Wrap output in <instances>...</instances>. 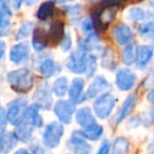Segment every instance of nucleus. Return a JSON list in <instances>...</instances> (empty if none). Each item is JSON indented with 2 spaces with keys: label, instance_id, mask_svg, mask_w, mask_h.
I'll list each match as a JSON object with an SVG mask.
<instances>
[{
  "label": "nucleus",
  "instance_id": "obj_1",
  "mask_svg": "<svg viewBox=\"0 0 154 154\" xmlns=\"http://www.w3.org/2000/svg\"><path fill=\"white\" fill-rule=\"evenodd\" d=\"M120 0H101L94 9L92 20L95 29L105 31L114 21L118 9H120Z\"/></svg>",
  "mask_w": 154,
  "mask_h": 154
},
{
  "label": "nucleus",
  "instance_id": "obj_2",
  "mask_svg": "<svg viewBox=\"0 0 154 154\" xmlns=\"http://www.w3.org/2000/svg\"><path fill=\"white\" fill-rule=\"evenodd\" d=\"M7 82L16 93L26 94L34 87V75L29 69H17L8 73Z\"/></svg>",
  "mask_w": 154,
  "mask_h": 154
},
{
  "label": "nucleus",
  "instance_id": "obj_3",
  "mask_svg": "<svg viewBox=\"0 0 154 154\" xmlns=\"http://www.w3.org/2000/svg\"><path fill=\"white\" fill-rule=\"evenodd\" d=\"M117 103V98L113 94L106 92L99 95L93 101V113L99 119H107L113 113Z\"/></svg>",
  "mask_w": 154,
  "mask_h": 154
},
{
  "label": "nucleus",
  "instance_id": "obj_4",
  "mask_svg": "<svg viewBox=\"0 0 154 154\" xmlns=\"http://www.w3.org/2000/svg\"><path fill=\"white\" fill-rule=\"evenodd\" d=\"M64 127L60 122H51L42 132V145L47 149H56L61 143Z\"/></svg>",
  "mask_w": 154,
  "mask_h": 154
},
{
  "label": "nucleus",
  "instance_id": "obj_5",
  "mask_svg": "<svg viewBox=\"0 0 154 154\" xmlns=\"http://www.w3.org/2000/svg\"><path fill=\"white\" fill-rule=\"evenodd\" d=\"M52 88L47 80L41 82L37 85L35 92L33 94V105H35L39 110L48 111L53 106V97H52Z\"/></svg>",
  "mask_w": 154,
  "mask_h": 154
},
{
  "label": "nucleus",
  "instance_id": "obj_6",
  "mask_svg": "<svg viewBox=\"0 0 154 154\" xmlns=\"http://www.w3.org/2000/svg\"><path fill=\"white\" fill-rule=\"evenodd\" d=\"M88 57L89 54L80 49L73 51L69 55L66 62V66L70 72L74 74H86L87 66H88Z\"/></svg>",
  "mask_w": 154,
  "mask_h": 154
},
{
  "label": "nucleus",
  "instance_id": "obj_7",
  "mask_svg": "<svg viewBox=\"0 0 154 154\" xmlns=\"http://www.w3.org/2000/svg\"><path fill=\"white\" fill-rule=\"evenodd\" d=\"M26 106H28V100L24 97H17L8 103L5 114L9 124L16 127L22 122V115Z\"/></svg>",
  "mask_w": 154,
  "mask_h": 154
},
{
  "label": "nucleus",
  "instance_id": "obj_8",
  "mask_svg": "<svg viewBox=\"0 0 154 154\" xmlns=\"http://www.w3.org/2000/svg\"><path fill=\"white\" fill-rule=\"evenodd\" d=\"M76 111V105L73 103L71 100L66 99H60L56 101L53 106V112L57 117L58 122L62 125H70L72 122L73 116Z\"/></svg>",
  "mask_w": 154,
  "mask_h": 154
},
{
  "label": "nucleus",
  "instance_id": "obj_9",
  "mask_svg": "<svg viewBox=\"0 0 154 154\" xmlns=\"http://www.w3.org/2000/svg\"><path fill=\"white\" fill-rule=\"evenodd\" d=\"M68 146L74 154H92V146L88 143V139L80 130L73 131Z\"/></svg>",
  "mask_w": 154,
  "mask_h": 154
},
{
  "label": "nucleus",
  "instance_id": "obj_10",
  "mask_svg": "<svg viewBox=\"0 0 154 154\" xmlns=\"http://www.w3.org/2000/svg\"><path fill=\"white\" fill-rule=\"evenodd\" d=\"M137 76L132 70L128 68L119 69L115 75V85L118 90L122 92L131 91L136 85Z\"/></svg>",
  "mask_w": 154,
  "mask_h": 154
},
{
  "label": "nucleus",
  "instance_id": "obj_11",
  "mask_svg": "<svg viewBox=\"0 0 154 154\" xmlns=\"http://www.w3.org/2000/svg\"><path fill=\"white\" fill-rule=\"evenodd\" d=\"M85 86H86V82L84 78L82 77L73 78L71 84L69 85V100H71L75 105H78V103H82L85 100H87L86 93H84Z\"/></svg>",
  "mask_w": 154,
  "mask_h": 154
},
{
  "label": "nucleus",
  "instance_id": "obj_12",
  "mask_svg": "<svg viewBox=\"0 0 154 154\" xmlns=\"http://www.w3.org/2000/svg\"><path fill=\"white\" fill-rule=\"evenodd\" d=\"M12 17H13V12L8 1L0 0V37L8 36L10 34Z\"/></svg>",
  "mask_w": 154,
  "mask_h": 154
},
{
  "label": "nucleus",
  "instance_id": "obj_13",
  "mask_svg": "<svg viewBox=\"0 0 154 154\" xmlns=\"http://www.w3.org/2000/svg\"><path fill=\"white\" fill-rule=\"evenodd\" d=\"M31 54V48L26 41H21L14 45L10 50L9 58L14 64H22L28 61Z\"/></svg>",
  "mask_w": 154,
  "mask_h": 154
},
{
  "label": "nucleus",
  "instance_id": "obj_14",
  "mask_svg": "<svg viewBox=\"0 0 154 154\" xmlns=\"http://www.w3.org/2000/svg\"><path fill=\"white\" fill-rule=\"evenodd\" d=\"M111 88V85L107 80L105 76H96L89 86L88 90L86 92V98L88 99H95L99 95L103 94Z\"/></svg>",
  "mask_w": 154,
  "mask_h": 154
},
{
  "label": "nucleus",
  "instance_id": "obj_15",
  "mask_svg": "<svg viewBox=\"0 0 154 154\" xmlns=\"http://www.w3.org/2000/svg\"><path fill=\"white\" fill-rule=\"evenodd\" d=\"M112 36L113 39L115 40V42L118 45H129L130 42H132L133 39V31L128 24L126 23H118L112 30Z\"/></svg>",
  "mask_w": 154,
  "mask_h": 154
},
{
  "label": "nucleus",
  "instance_id": "obj_16",
  "mask_svg": "<svg viewBox=\"0 0 154 154\" xmlns=\"http://www.w3.org/2000/svg\"><path fill=\"white\" fill-rule=\"evenodd\" d=\"M154 56V45H137V53L135 66L139 70L146 69Z\"/></svg>",
  "mask_w": 154,
  "mask_h": 154
},
{
  "label": "nucleus",
  "instance_id": "obj_17",
  "mask_svg": "<svg viewBox=\"0 0 154 154\" xmlns=\"http://www.w3.org/2000/svg\"><path fill=\"white\" fill-rule=\"evenodd\" d=\"M18 138L15 132L1 130L0 131V154H8L12 152L18 145Z\"/></svg>",
  "mask_w": 154,
  "mask_h": 154
},
{
  "label": "nucleus",
  "instance_id": "obj_18",
  "mask_svg": "<svg viewBox=\"0 0 154 154\" xmlns=\"http://www.w3.org/2000/svg\"><path fill=\"white\" fill-rule=\"evenodd\" d=\"M38 72L45 78H51L61 72V66L51 57L42 59L38 64Z\"/></svg>",
  "mask_w": 154,
  "mask_h": 154
},
{
  "label": "nucleus",
  "instance_id": "obj_19",
  "mask_svg": "<svg viewBox=\"0 0 154 154\" xmlns=\"http://www.w3.org/2000/svg\"><path fill=\"white\" fill-rule=\"evenodd\" d=\"M136 99H137V94L135 92L131 93L126 99L122 103L120 109L118 110L117 114L115 116V125H119L120 122H122L129 115L131 114L132 110L134 109L135 103H136Z\"/></svg>",
  "mask_w": 154,
  "mask_h": 154
},
{
  "label": "nucleus",
  "instance_id": "obj_20",
  "mask_svg": "<svg viewBox=\"0 0 154 154\" xmlns=\"http://www.w3.org/2000/svg\"><path fill=\"white\" fill-rule=\"evenodd\" d=\"M78 49L82 50V51L87 52V53L100 50L101 49L100 37H99L98 33L96 31H93V32L87 34L84 39L79 40V42H78Z\"/></svg>",
  "mask_w": 154,
  "mask_h": 154
},
{
  "label": "nucleus",
  "instance_id": "obj_21",
  "mask_svg": "<svg viewBox=\"0 0 154 154\" xmlns=\"http://www.w3.org/2000/svg\"><path fill=\"white\" fill-rule=\"evenodd\" d=\"M33 38H32V47L36 52H41L48 48L50 45L48 31H45L41 26H36L33 30Z\"/></svg>",
  "mask_w": 154,
  "mask_h": 154
},
{
  "label": "nucleus",
  "instance_id": "obj_22",
  "mask_svg": "<svg viewBox=\"0 0 154 154\" xmlns=\"http://www.w3.org/2000/svg\"><path fill=\"white\" fill-rule=\"evenodd\" d=\"M22 120L32 125L34 128H41L43 126V117L39 113V109L35 105H28L23 111Z\"/></svg>",
  "mask_w": 154,
  "mask_h": 154
},
{
  "label": "nucleus",
  "instance_id": "obj_23",
  "mask_svg": "<svg viewBox=\"0 0 154 154\" xmlns=\"http://www.w3.org/2000/svg\"><path fill=\"white\" fill-rule=\"evenodd\" d=\"M75 122L78 126H80L82 129L86 127L90 126V125L96 122L95 119V115L93 113V110L89 107H82L79 109H77L75 111Z\"/></svg>",
  "mask_w": 154,
  "mask_h": 154
},
{
  "label": "nucleus",
  "instance_id": "obj_24",
  "mask_svg": "<svg viewBox=\"0 0 154 154\" xmlns=\"http://www.w3.org/2000/svg\"><path fill=\"white\" fill-rule=\"evenodd\" d=\"M125 17L127 20L132 22H147L153 18V14L141 8H130L125 13Z\"/></svg>",
  "mask_w": 154,
  "mask_h": 154
},
{
  "label": "nucleus",
  "instance_id": "obj_25",
  "mask_svg": "<svg viewBox=\"0 0 154 154\" xmlns=\"http://www.w3.org/2000/svg\"><path fill=\"white\" fill-rule=\"evenodd\" d=\"M64 24L60 20H55L51 23L49 30H48V36H49L50 45H58L64 36Z\"/></svg>",
  "mask_w": 154,
  "mask_h": 154
},
{
  "label": "nucleus",
  "instance_id": "obj_26",
  "mask_svg": "<svg viewBox=\"0 0 154 154\" xmlns=\"http://www.w3.org/2000/svg\"><path fill=\"white\" fill-rule=\"evenodd\" d=\"M34 127L29 122L22 120L20 124H18L15 127V134L17 136L18 140L21 141L23 143H30L33 138V134H34Z\"/></svg>",
  "mask_w": 154,
  "mask_h": 154
},
{
  "label": "nucleus",
  "instance_id": "obj_27",
  "mask_svg": "<svg viewBox=\"0 0 154 154\" xmlns=\"http://www.w3.org/2000/svg\"><path fill=\"white\" fill-rule=\"evenodd\" d=\"M100 62L103 68L107 69L109 71H113L117 66V61H116V55L115 52L112 48L105 47L101 51V57Z\"/></svg>",
  "mask_w": 154,
  "mask_h": 154
},
{
  "label": "nucleus",
  "instance_id": "obj_28",
  "mask_svg": "<svg viewBox=\"0 0 154 154\" xmlns=\"http://www.w3.org/2000/svg\"><path fill=\"white\" fill-rule=\"evenodd\" d=\"M82 134L85 135L88 140L90 141H97L98 139L101 138L103 134V127L101 125L94 122V124L90 125V126L86 127L82 129Z\"/></svg>",
  "mask_w": 154,
  "mask_h": 154
},
{
  "label": "nucleus",
  "instance_id": "obj_29",
  "mask_svg": "<svg viewBox=\"0 0 154 154\" xmlns=\"http://www.w3.org/2000/svg\"><path fill=\"white\" fill-rule=\"evenodd\" d=\"M136 53H137V45H135L134 42H130L129 45H125V48L122 51V63L126 64V66L135 64Z\"/></svg>",
  "mask_w": 154,
  "mask_h": 154
},
{
  "label": "nucleus",
  "instance_id": "obj_30",
  "mask_svg": "<svg viewBox=\"0 0 154 154\" xmlns=\"http://www.w3.org/2000/svg\"><path fill=\"white\" fill-rule=\"evenodd\" d=\"M69 80L66 76H60L57 77L55 80H54L53 85H52V91L57 97L61 98L66 94H68L69 90Z\"/></svg>",
  "mask_w": 154,
  "mask_h": 154
},
{
  "label": "nucleus",
  "instance_id": "obj_31",
  "mask_svg": "<svg viewBox=\"0 0 154 154\" xmlns=\"http://www.w3.org/2000/svg\"><path fill=\"white\" fill-rule=\"evenodd\" d=\"M55 11V3L53 1H45L38 8L36 13V17L41 21H47L50 18L53 17Z\"/></svg>",
  "mask_w": 154,
  "mask_h": 154
},
{
  "label": "nucleus",
  "instance_id": "obj_32",
  "mask_svg": "<svg viewBox=\"0 0 154 154\" xmlns=\"http://www.w3.org/2000/svg\"><path fill=\"white\" fill-rule=\"evenodd\" d=\"M130 150V143L124 136H119L114 140L110 154H128Z\"/></svg>",
  "mask_w": 154,
  "mask_h": 154
},
{
  "label": "nucleus",
  "instance_id": "obj_33",
  "mask_svg": "<svg viewBox=\"0 0 154 154\" xmlns=\"http://www.w3.org/2000/svg\"><path fill=\"white\" fill-rule=\"evenodd\" d=\"M33 30H34V23L32 21L22 22L15 34V40L19 42V41L26 39L33 33Z\"/></svg>",
  "mask_w": 154,
  "mask_h": 154
},
{
  "label": "nucleus",
  "instance_id": "obj_34",
  "mask_svg": "<svg viewBox=\"0 0 154 154\" xmlns=\"http://www.w3.org/2000/svg\"><path fill=\"white\" fill-rule=\"evenodd\" d=\"M139 35L143 39L148 41H154V31L151 26V22L147 21L139 28Z\"/></svg>",
  "mask_w": 154,
  "mask_h": 154
},
{
  "label": "nucleus",
  "instance_id": "obj_35",
  "mask_svg": "<svg viewBox=\"0 0 154 154\" xmlns=\"http://www.w3.org/2000/svg\"><path fill=\"white\" fill-rule=\"evenodd\" d=\"M97 70V56L94 54H89L88 66H87L86 74L88 77H93Z\"/></svg>",
  "mask_w": 154,
  "mask_h": 154
},
{
  "label": "nucleus",
  "instance_id": "obj_36",
  "mask_svg": "<svg viewBox=\"0 0 154 154\" xmlns=\"http://www.w3.org/2000/svg\"><path fill=\"white\" fill-rule=\"evenodd\" d=\"M59 45L63 52L71 51L72 45H73V40H72V37H71V35L69 34V33H66V34H64L63 38H62L61 41H60Z\"/></svg>",
  "mask_w": 154,
  "mask_h": 154
},
{
  "label": "nucleus",
  "instance_id": "obj_37",
  "mask_svg": "<svg viewBox=\"0 0 154 154\" xmlns=\"http://www.w3.org/2000/svg\"><path fill=\"white\" fill-rule=\"evenodd\" d=\"M82 31L85 33V34H89V33L93 32L95 29L94 23H93V20L91 17H86L84 18V20L82 21Z\"/></svg>",
  "mask_w": 154,
  "mask_h": 154
},
{
  "label": "nucleus",
  "instance_id": "obj_38",
  "mask_svg": "<svg viewBox=\"0 0 154 154\" xmlns=\"http://www.w3.org/2000/svg\"><path fill=\"white\" fill-rule=\"evenodd\" d=\"M141 124H143V119L140 117V116H133L131 117L130 119L127 120V124H126V128L128 130H133V129L137 128L139 127Z\"/></svg>",
  "mask_w": 154,
  "mask_h": 154
},
{
  "label": "nucleus",
  "instance_id": "obj_39",
  "mask_svg": "<svg viewBox=\"0 0 154 154\" xmlns=\"http://www.w3.org/2000/svg\"><path fill=\"white\" fill-rule=\"evenodd\" d=\"M66 11L68 12L69 16H71V17H78L80 15V13H82V5H69V7H66Z\"/></svg>",
  "mask_w": 154,
  "mask_h": 154
},
{
  "label": "nucleus",
  "instance_id": "obj_40",
  "mask_svg": "<svg viewBox=\"0 0 154 154\" xmlns=\"http://www.w3.org/2000/svg\"><path fill=\"white\" fill-rule=\"evenodd\" d=\"M110 150H111V143L108 139H103L101 141L100 146H99L98 150H97L96 154H110Z\"/></svg>",
  "mask_w": 154,
  "mask_h": 154
},
{
  "label": "nucleus",
  "instance_id": "obj_41",
  "mask_svg": "<svg viewBox=\"0 0 154 154\" xmlns=\"http://www.w3.org/2000/svg\"><path fill=\"white\" fill-rule=\"evenodd\" d=\"M9 124L7 118V114H5V110H1L0 111V131L1 130H5V127Z\"/></svg>",
  "mask_w": 154,
  "mask_h": 154
},
{
  "label": "nucleus",
  "instance_id": "obj_42",
  "mask_svg": "<svg viewBox=\"0 0 154 154\" xmlns=\"http://www.w3.org/2000/svg\"><path fill=\"white\" fill-rule=\"evenodd\" d=\"M153 86H154V72H151L146 77V79L143 80V87L146 89H149L152 88Z\"/></svg>",
  "mask_w": 154,
  "mask_h": 154
},
{
  "label": "nucleus",
  "instance_id": "obj_43",
  "mask_svg": "<svg viewBox=\"0 0 154 154\" xmlns=\"http://www.w3.org/2000/svg\"><path fill=\"white\" fill-rule=\"evenodd\" d=\"M7 1L10 5V7L14 10H20L22 3H23V0H7Z\"/></svg>",
  "mask_w": 154,
  "mask_h": 154
},
{
  "label": "nucleus",
  "instance_id": "obj_44",
  "mask_svg": "<svg viewBox=\"0 0 154 154\" xmlns=\"http://www.w3.org/2000/svg\"><path fill=\"white\" fill-rule=\"evenodd\" d=\"M5 52H7V43L0 39V61L3 59V57H5Z\"/></svg>",
  "mask_w": 154,
  "mask_h": 154
},
{
  "label": "nucleus",
  "instance_id": "obj_45",
  "mask_svg": "<svg viewBox=\"0 0 154 154\" xmlns=\"http://www.w3.org/2000/svg\"><path fill=\"white\" fill-rule=\"evenodd\" d=\"M146 122H148L150 125L154 124V109L150 110V111L148 112L147 117H146V118H145V120H143V124H145Z\"/></svg>",
  "mask_w": 154,
  "mask_h": 154
},
{
  "label": "nucleus",
  "instance_id": "obj_46",
  "mask_svg": "<svg viewBox=\"0 0 154 154\" xmlns=\"http://www.w3.org/2000/svg\"><path fill=\"white\" fill-rule=\"evenodd\" d=\"M32 154H47V153H45V149H43L42 147L36 145V146H35V148H33Z\"/></svg>",
  "mask_w": 154,
  "mask_h": 154
},
{
  "label": "nucleus",
  "instance_id": "obj_47",
  "mask_svg": "<svg viewBox=\"0 0 154 154\" xmlns=\"http://www.w3.org/2000/svg\"><path fill=\"white\" fill-rule=\"evenodd\" d=\"M147 100L149 101L151 105L154 106V89H152V90L147 94Z\"/></svg>",
  "mask_w": 154,
  "mask_h": 154
},
{
  "label": "nucleus",
  "instance_id": "obj_48",
  "mask_svg": "<svg viewBox=\"0 0 154 154\" xmlns=\"http://www.w3.org/2000/svg\"><path fill=\"white\" fill-rule=\"evenodd\" d=\"M54 3H58V5H68V3L74 2L75 0H51Z\"/></svg>",
  "mask_w": 154,
  "mask_h": 154
},
{
  "label": "nucleus",
  "instance_id": "obj_49",
  "mask_svg": "<svg viewBox=\"0 0 154 154\" xmlns=\"http://www.w3.org/2000/svg\"><path fill=\"white\" fill-rule=\"evenodd\" d=\"M13 154H32V152H30L26 149H23V148H20V149L16 150Z\"/></svg>",
  "mask_w": 154,
  "mask_h": 154
},
{
  "label": "nucleus",
  "instance_id": "obj_50",
  "mask_svg": "<svg viewBox=\"0 0 154 154\" xmlns=\"http://www.w3.org/2000/svg\"><path fill=\"white\" fill-rule=\"evenodd\" d=\"M24 2H26V5H29V7H31V5H36L37 2H38L39 0H23Z\"/></svg>",
  "mask_w": 154,
  "mask_h": 154
},
{
  "label": "nucleus",
  "instance_id": "obj_51",
  "mask_svg": "<svg viewBox=\"0 0 154 154\" xmlns=\"http://www.w3.org/2000/svg\"><path fill=\"white\" fill-rule=\"evenodd\" d=\"M150 5H151L152 10L154 11V0H150Z\"/></svg>",
  "mask_w": 154,
  "mask_h": 154
},
{
  "label": "nucleus",
  "instance_id": "obj_52",
  "mask_svg": "<svg viewBox=\"0 0 154 154\" xmlns=\"http://www.w3.org/2000/svg\"><path fill=\"white\" fill-rule=\"evenodd\" d=\"M150 22H151V26H152V29H153V31H154V17L150 20Z\"/></svg>",
  "mask_w": 154,
  "mask_h": 154
},
{
  "label": "nucleus",
  "instance_id": "obj_53",
  "mask_svg": "<svg viewBox=\"0 0 154 154\" xmlns=\"http://www.w3.org/2000/svg\"><path fill=\"white\" fill-rule=\"evenodd\" d=\"M1 110H2V107H1V106H0V111H1Z\"/></svg>",
  "mask_w": 154,
  "mask_h": 154
},
{
  "label": "nucleus",
  "instance_id": "obj_54",
  "mask_svg": "<svg viewBox=\"0 0 154 154\" xmlns=\"http://www.w3.org/2000/svg\"><path fill=\"white\" fill-rule=\"evenodd\" d=\"M153 143H154V141H153Z\"/></svg>",
  "mask_w": 154,
  "mask_h": 154
},
{
  "label": "nucleus",
  "instance_id": "obj_55",
  "mask_svg": "<svg viewBox=\"0 0 154 154\" xmlns=\"http://www.w3.org/2000/svg\"><path fill=\"white\" fill-rule=\"evenodd\" d=\"M152 154H154V153H152Z\"/></svg>",
  "mask_w": 154,
  "mask_h": 154
},
{
  "label": "nucleus",
  "instance_id": "obj_56",
  "mask_svg": "<svg viewBox=\"0 0 154 154\" xmlns=\"http://www.w3.org/2000/svg\"><path fill=\"white\" fill-rule=\"evenodd\" d=\"M68 154H69V153H68Z\"/></svg>",
  "mask_w": 154,
  "mask_h": 154
}]
</instances>
